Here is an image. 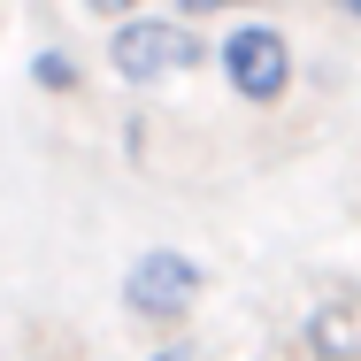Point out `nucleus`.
I'll use <instances>...</instances> for the list:
<instances>
[{
	"mask_svg": "<svg viewBox=\"0 0 361 361\" xmlns=\"http://www.w3.org/2000/svg\"><path fill=\"white\" fill-rule=\"evenodd\" d=\"M192 54L200 47H192V31L177 16H123V23H108V70L123 85H161V77L185 70Z\"/></svg>",
	"mask_w": 361,
	"mask_h": 361,
	"instance_id": "2",
	"label": "nucleus"
},
{
	"mask_svg": "<svg viewBox=\"0 0 361 361\" xmlns=\"http://www.w3.org/2000/svg\"><path fill=\"white\" fill-rule=\"evenodd\" d=\"M31 85H39V92H77V62L54 54V47H39V54H31Z\"/></svg>",
	"mask_w": 361,
	"mask_h": 361,
	"instance_id": "5",
	"label": "nucleus"
},
{
	"mask_svg": "<svg viewBox=\"0 0 361 361\" xmlns=\"http://www.w3.org/2000/svg\"><path fill=\"white\" fill-rule=\"evenodd\" d=\"M85 8H92V16H100V23H123V16H139L146 0H85Z\"/></svg>",
	"mask_w": 361,
	"mask_h": 361,
	"instance_id": "6",
	"label": "nucleus"
},
{
	"mask_svg": "<svg viewBox=\"0 0 361 361\" xmlns=\"http://www.w3.org/2000/svg\"><path fill=\"white\" fill-rule=\"evenodd\" d=\"M307 354L315 361H354V300L331 292L315 315H307Z\"/></svg>",
	"mask_w": 361,
	"mask_h": 361,
	"instance_id": "4",
	"label": "nucleus"
},
{
	"mask_svg": "<svg viewBox=\"0 0 361 361\" xmlns=\"http://www.w3.org/2000/svg\"><path fill=\"white\" fill-rule=\"evenodd\" d=\"M323 8H331V16H361V0H323Z\"/></svg>",
	"mask_w": 361,
	"mask_h": 361,
	"instance_id": "8",
	"label": "nucleus"
},
{
	"mask_svg": "<svg viewBox=\"0 0 361 361\" xmlns=\"http://www.w3.org/2000/svg\"><path fill=\"white\" fill-rule=\"evenodd\" d=\"M223 62V85L246 100V108H277L292 92V39L269 23V16H246V23H231L216 47Z\"/></svg>",
	"mask_w": 361,
	"mask_h": 361,
	"instance_id": "1",
	"label": "nucleus"
},
{
	"mask_svg": "<svg viewBox=\"0 0 361 361\" xmlns=\"http://www.w3.org/2000/svg\"><path fill=\"white\" fill-rule=\"evenodd\" d=\"M185 16H238V8H254V0H177Z\"/></svg>",
	"mask_w": 361,
	"mask_h": 361,
	"instance_id": "7",
	"label": "nucleus"
},
{
	"mask_svg": "<svg viewBox=\"0 0 361 361\" xmlns=\"http://www.w3.org/2000/svg\"><path fill=\"white\" fill-rule=\"evenodd\" d=\"M154 361H185V346H161V354H154Z\"/></svg>",
	"mask_w": 361,
	"mask_h": 361,
	"instance_id": "9",
	"label": "nucleus"
},
{
	"mask_svg": "<svg viewBox=\"0 0 361 361\" xmlns=\"http://www.w3.org/2000/svg\"><path fill=\"white\" fill-rule=\"evenodd\" d=\"M192 300H200V262H192V254H169V246L139 254L131 277H123V307H131L139 323H185Z\"/></svg>",
	"mask_w": 361,
	"mask_h": 361,
	"instance_id": "3",
	"label": "nucleus"
}]
</instances>
